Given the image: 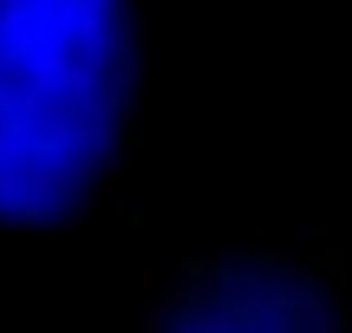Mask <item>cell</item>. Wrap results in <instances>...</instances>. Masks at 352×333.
Segmentation results:
<instances>
[{"mask_svg":"<svg viewBox=\"0 0 352 333\" xmlns=\"http://www.w3.org/2000/svg\"><path fill=\"white\" fill-rule=\"evenodd\" d=\"M138 177V0H0V229L118 222Z\"/></svg>","mask_w":352,"mask_h":333,"instance_id":"obj_1","label":"cell"},{"mask_svg":"<svg viewBox=\"0 0 352 333\" xmlns=\"http://www.w3.org/2000/svg\"><path fill=\"white\" fill-rule=\"evenodd\" d=\"M144 333H352V248L333 235L196 242Z\"/></svg>","mask_w":352,"mask_h":333,"instance_id":"obj_2","label":"cell"}]
</instances>
